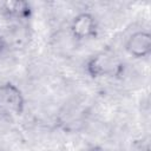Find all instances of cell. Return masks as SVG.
<instances>
[{"instance_id":"6da1fadb","label":"cell","mask_w":151,"mask_h":151,"mask_svg":"<svg viewBox=\"0 0 151 151\" xmlns=\"http://www.w3.org/2000/svg\"><path fill=\"white\" fill-rule=\"evenodd\" d=\"M85 72L92 79H118L125 72V63L117 53L103 50L86 59Z\"/></svg>"},{"instance_id":"7a4b0ae2","label":"cell","mask_w":151,"mask_h":151,"mask_svg":"<svg viewBox=\"0 0 151 151\" xmlns=\"http://www.w3.org/2000/svg\"><path fill=\"white\" fill-rule=\"evenodd\" d=\"M25 111L22 91L13 83L0 84V117L5 119L19 118Z\"/></svg>"},{"instance_id":"3957f363","label":"cell","mask_w":151,"mask_h":151,"mask_svg":"<svg viewBox=\"0 0 151 151\" xmlns=\"http://www.w3.org/2000/svg\"><path fill=\"white\" fill-rule=\"evenodd\" d=\"M70 33L77 41L94 38L98 34V21L90 12L78 13L70 24Z\"/></svg>"},{"instance_id":"277c9868","label":"cell","mask_w":151,"mask_h":151,"mask_svg":"<svg viewBox=\"0 0 151 151\" xmlns=\"http://www.w3.org/2000/svg\"><path fill=\"white\" fill-rule=\"evenodd\" d=\"M125 51L136 59H143L151 53V35L146 31H136L125 41Z\"/></svg>"},{"instance_id":"5b68a950","label":"cell","mask_w":151,"mask_h":151,"mask_svg":"<svg viewBox=\"0 0 151 151\" xmlns=\"http://www.w3.org/2000/svg\"><path fill=\"white\" fill-rule=\"evenodd\" d=\"M0 12L12 20H27L32 15V7L25 0H7L0 5Z\"/></svg>"},{"instance_id":"8992f818","label":"cell","mask_w":151,"mask_h":151,"mask_svg":"<svg viewBox=\"0 0 151 151\" xmlns=\"http://www.w3.org/2000/svg\"><path fill=\"white\" fill-rule=\"evenodd\" d=\"M83 151H104V150L100 149V147H98V146H93V147H88V149L83 150Z\"/></svg>"}]
</instances>
